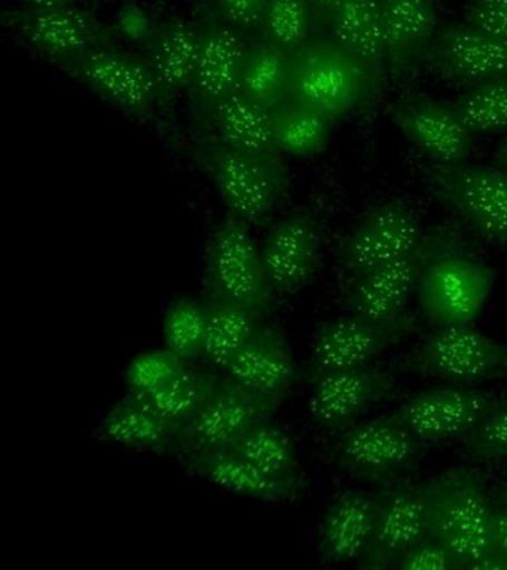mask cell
<instances>
[{
  "label": "cell",
  "instance_id": "48",
  "mask_svg": "<svg viewBox=\"0 0 507 570\" xmlns=\"http://www.w3.org/2000/svg\"><path fill=\"white\" fill-rule=\"evenodd\" d=\"M500 377L507 379V355L505 358V363H503V365H501Z\"/></svg>",
  "mask_w": 507,
  "mask_h": 570
},
{
  "label": "cell",
  "instance_id": "1",
  "mask_svg": "<svg viewBox=\"0 0 507 570\" xmlns=\"http://www.w3.org/2000/svg\"><path fill=\"white\" fill-rule=\"evenodd\" d=\"M427 494L429 537L448 547L461 569L491 554L494 507L476 468H449L427 483Z\"/></svg>",
  "mask_w": 507,
  "mask_h": 570
},
{
  "label": "cell",
  "instance_id": "31",
  "mask_svg": "<svg viewBox=\"0 0 507 570\" xmlns=\"http://www.w3.org/2000/svg\"><path fill=\"white\" fill-rule=\"evenodd\" d=\"M206 307V337L202 356L213 367L225 370L261 327L264 316L225 301H207Z\"/></svg>",
  "mask_w": 507,
  "mask_h": 570
},
{
  "label": "cell",
  "instance_id": "13",
  "mask_svg": "<svg viewBox=\"0 0 507 570\" xmlns=\"http://www.w3.org/2000/svg\"><path fill=\"white\" fill-rule=\"evenodd\" d=\"M413 312L390 320L350 314L320 325L311 343L309 379L341 370L367 367L377 356L421 330Z\"/></svg>",
  "mask_w": 507,
  "mask_h": 570
},
{
  "label": "cell",
  "instance_id": "34",
  "mask_svg": "<svg viewBox=\"0 0 507 570\" xmlns=\"http://www.w3.org/2000/svg\"><path fill=\"white\" fill-rule=\"evenodd\" d=\"M275 140L283 154L313 156L328 145L331 122L318 111L287 100L271 111Z\"/></svg>",
  "mask_w": 507,
  "mask_h": 570
},
{
  "label": "cell",
  "instance_id": "9",
  "mask_svg": "<svg viewBox=\"0 0 507 570\" xmlns=\"http://www.w3.org/2000/svg\"><path fill=\"white\" fill-rule=\"evenodd\" d=\"M427 448L429 444L389 414L337 431L331 453L349 474L371 483L393 484L420 463Z\"/></svg>",
  "mask_w": 507,
  "mask_h": 570
},
{
  "label": "cell",
  "instance_id": "30",
  "mask_svg": "<svg viewBox=\"0 0 507 570\" xmlns=\"http://www.w3.org/2000/svg\"><path fill=\"white\" fill-rule=\"evenodd\" d=\"M292 52L253 36L244 56L238 92L273 111L291 100Z\"/></svg>",
  "mask_w": 507,
  "mask_h": 570
},
{
  "label": "cell",
  "instance_id": "33",
  "mask_svg": "<svg viewBox=\"0 0 507 570\" xmlns=\"http://www.w3.org/2000/svg\"><path fill=\"white\" fill-rule=\"evenodd\" d=\"M266 474L284 480H305L292 436L270 421L253 426L230 449Z\"/></svg>",
  "mask_w": 507,
  "mask_h": 570
},
{
  "label": "cell",
  "instance_id": "6",
  "mask_svg": "<svg viewBox=\"0 0 507 570\" xmlns=\"http://www.w3.org/2000/svg\"><path fill=\"white\" fill-rule=\"evenodd\" d=\"M194 158L215 183L230 214L247 226L265 225L291 186V180L213 134L195 136Z\"/></svg>",
  "mask_w": 507,
  "mask_h": 570
},
{
  "label": "cell",
  "instance_id": "37",
  "mask_svg": "<svg viewBox=\"0 0 507 570\" xmlns=\"http://www.w3.org/2000/svg\"><path fill=\"white\" fill-rule=\"evenodd\" d=\"M207 307L193 298H177L164 318V342L185 363L202 356L206 337Z\"/></svg>",
  "mask_w": 507,
  "mask_h": 570
},
{
  "label": "cell",
  "instance_id": "2",
  "mask_svg": "<svg viewBox=\"0 0 507 570\" xmlns=\"http://www.w3.org/2000/svg\"><path fill=\"white\" fill-rule=\"evenodd\" d=\"M418 173L427 191L461 226L507 248V169L479 165H447L422 158Z\"/></svg>",
  "mask_w": 507,
  "mask_h": 570
},
{
  "label": "cell",
  "instance_id": "10",
  "mask_svg": "<svg viewBox=\"0 0 507 570\" xmlns=\"http://www.w3.org/2000/svg\"><path fill=\"white\" fill-rule=\"evenodd\" d=\"M56 66L130 118L157 129L167 140L157 83L144 58L115 45L68 58Z\"/></svg>",
  "mask_w": 507,
  "mask_h": 570
},
{
  "label": "cell",
  "instance_id": "47",
  "mask_svg": "<svg viewBox=\"0 0 507 570\" xmlns=\"http://www.w3.org/2000/svg\"><path fill=\"white\" fill-rule=\"evenodd\" d=\"M494 159H496V165H498V167L507 169V138L503 140L500 147L496 150Z\"/></svg>",
  "mask_w": 507,
  "mask_h": 570
},
{
  "label": "cell",
  "instance_id": "4",
  "mask_svg": "<svg viewBox=\"0 0 507 570\" xmlns=\"http://www.w3.org/2000/svg\"><path fill=\"white\" fill-rule=\"evenodd\" d=\"M329 36L353 58L362 79L359 118L364 151L372 158L378 120L391 83L390 58L382 30L380 0H345L328 22Z\"/></svg>",
  "mask_w": 507,
  "mask_h": 570
},
{
  "label": "cell",
  "instance_id": "26",
  "mask_svg": "<svg viewBox=\"0 0 507 570\" xmlns=\"http://www.w3.org/2000/svg\"><path fill=\"white\" fill-rule=\"evenodd\" d=\"M378 501L362 490L338 494L323 517L319 533V557L324 564L360 560L371 542Z\"/></svg>",
  "mask_w": 507,
  "mask_h": 570
},
{
  "label": "cell",
  "instance_id": "32",
  "mask_svg": "<svg viewBox=\"0 0 507 570\" xmlns=\"http://www.w3.org/2000/svg\"><path fill=\"white\" fill-rule=\"evenodd\" d=\"M220 377L215 374L186 365L166 385L145 396L159 414L179 434L202 410L212 395Z\"/></svg>",
  "mask_w": 507,
  "mask_h": 570
},
{
  "label": "cell",
  "instance_id": "15",
  "mask_svg": "<svg viewBox=\"0 0 507 570\" xmlns=\"http://www.w3.org/2000/svg\"><path fill=\"white\" fill-rule=\"evenodd\" d=\"M2 22L52 65L105 47H115L117 38L110 26L96 13L75 4L7 9Z\"/></svg>",
  "mask_w": 507,
  "mask_h": 570
},
{
  "label": "cell",
  "instance_id": "27",
  "mask_svg": "<svg viewBox=\"0 0 507 570\" xmlns=\"http://www.w3.org/2000/svg\"><path fill=\"white\" fill-rule=\"evenodd\" d=\"M225 372L226 376L243 386L283 400L295 385L298 376L295 358L286 337L269 324H261Z\"/></svg>",
  "mask_w": 507,
  "mask_h": 570
},
{
  "label": "cell",
  "instance_id": "7",
  "mask_svg": "<svg viewBox=\"0 0 507 570\" xmlns=\"http://www.w3.org/2000/svg\"><path fill=\"white\" fill-rule=\"evenodd\" d=\"M496 271L469 252V245L435 257L417 287L426 320L436 327L471 325L491 296Z\"/></svg>",
  "mask_w": 507,
  "mask_h": 570
},
{
  "label": "cell",
  "instance_id": "41",
  "mask_svg": "<svg viewBox=\"0 0 507 570\" xmlns=\"http://www.w3.org/2000/svg\"><path fill=\"white\" fill-rule=\"evenodd\" d=\"M269 0H211L226 22L253 38L260 33L262 17Z\"/></svg>",
  "mask_w": 507,
  "mask_h": 570
},
{
  "label": "cell",
  "instance_id": "44",
  "mask_svg": "<svg viewBox=\"0 0 507 570\" xmlns=\"http://www.w3.org/2000/svg\"><path fill=\"white\" fill-rule=\"evenodd\" d=\"M313 11L315 31L324 30L331 20L332 13L341 7L345 0H309Z\"/></svg>",
  "mask_w": 507,
  "mask_h": 570
},
{
  "label": "cell",
  "instance_id": "17",
  "mask_svg": "<svg viewBox=\"0 0 507 570\" xmlns=\"http://www.w3.org/2000/svg\"><path fill=\"white\" fill-rule=\"evenodd\" d=\"M197 21L181 17L150 22L142 40L146 66L157 83L159 109L167 128L168 145L182 149L184 141L175 118L177 97L188 94L197 65Z\"/></svg>",
  "mask_w": 507,
  "mask_h": 570
},
{
  "label": "cell",
  "instance_id": "49",
  "mask_svg": "<svg viewBox=\"0 0 507 570\" xmlns=\"http://www.w3.org/2000/svg\"><path fill=\"white\" fill-rule=\"evenodd\" d=\"M507 499V498H506Z\"/></svg>",
  "mask_w": 507,
  "mask_h": 570
},
{
  "label": "cell",
  "instance_id": "45",
  "mask_svg": "<svg viewBox=\"0 0 507 570\" xmlns=\"http://www.w3.org/2000/svg\"><path fill=\"white\" fill-rule=\"evenodd\" d=\"M469 569L475 570H507V561L500 554L493 551L491 554L482 557V559L475 561L469 566Z\"/></svg>",
  "mask_w": 507,
  "mask_h": 570
},
{
  "label": "cell",
  "instance_id": "43",
  "mask_svg": "<svg viewBox=\"0 0 507 570\" xmlns=\"http://www.w3.org/2000/svg\"><path fill=\"white\" fill-rule=\"evenodd\" d=\"M493 548L507 561V499L493 512Z\"/></svg>",
  "mask_w": 507,
  "mask_h": 570
},
{
  "label": "cell",
  "instance_id": "22",
  "mask_svg": "<svg viewBox=\"0 0 507 570\" xmlns=\"http://www.w3.org/2000/svg\"><path fill=\"white\" fill-rule=\"evenodd\" d=\"M310 382L313 385L309 403L311 421L333 431L351 425L399 390L393 370L371 365L322 374Z\"/></svg>",
  "mask_w": 507,
  "mask_h": 570
},
{
  "label": "cell",
  "instance_id": "38",
  "mask_svg": "<svg viewBox=\"0 0 507 570\" xmlns=\"http://www.w3.org/2000/svg\"><path fill=\"white\" fill-rule=\"evenodd\" d=\"M188 364L167 347L162 351L145 352L128 365L126 376L128 392L148 396L172 381Z\"/></svg>",
  "mask_w": 507,
  "mask_h": 570
},
{
  "label": "cell",
  "instance_id": "29",
  "mask_svg": "<svg viewBox=\"0 0 507 570\" xmlns=\"http://www.w3.org/2000/svg\"><path fill=\"white\" fill-rule=\"evenodd\" d=\"M97 435L108 443L142 452L166 453L176 450L177 432L155 412L145 396L131 392L105 414Z\"/></svg>",
  "mask_w": 507,
  "mask_h": 570
},
{
  "label": "cell",
  "instance_id": "3",
  "mask_svg": "<svg viewBox=\"0 0 507 570\" xmlns=\"http://www.w3.org/2000/svg\"><path fill=\"white\" fill-rule=\"evenodd\" d=\"M465 245H469V240L460 223H438L425 230L420 243L403 256L359 278L345 281L347 309L372 320H390L403 314L409 298L417 293L426 266L440 254Z\"/></svg>",
  "mask_w": 507,
  "mask_h": 570
},
{
  "label": "cell",
  "instance_id": "18",
  "mask_svg": "<svg viewBox=\"0 0 507 570\" xmlns=\"http://www.w3.org/2000/svg\"><path fill=\"white\" fill-rule=\"evenodd\" d=\"M425 235L416 209L399 199L369 209L342 239L340 263L345 281L376 271L416 247Z\"/></svg>",
  "mask_w": 507,
  "mask_h": 570
},
{
  "label": "cell",
  "instance_id": "46",
  "mask_svg": "<svg viewBox=\"0 0 507 570\" xmlns=\"http://www.w3.org/2000/svg\"><path fill=\"white\" fill-rule=\"evenodd\" d=\"M23 2L32 7H55V4H74L81 0H23Z\"/></svg>",
  "mask_w": 507,
  "mask_h": 570
},
{
  "label": "cell",
  "instance_id": "21",
  "mask_svg": "<svg viewBox=\"0 0 507 570\" xmlns=\"http://www.w3.org/2000/svg\"><path fill=\"white\" fill-rule=\"evenodd\" d=\"M425 69L443 82L475 87L507 71V39L469 22H451L431 40Z\"/></svg>",
  "mask_w": 507,
  "mask_h": 570
},
{
  "label": "cell",
  "instance_id": "25",
  "mask_svg": "<svg viewBox=\"0 0 507 570\" xmlns=\"http://www.w3.org/2000/svg\"><path fill=\"white\" fill-rule=\"evenodd\" d=\"M211 134L231 149L252 156L280 177L291 180L283 151L275 140L271 111L243 94H234L217 107Z\"/></svg>",
  "mask_w": 507,
  "mask_h": 570
},
{
  "label": "cell",
  "instance_id": "23",
  "mask_svg": "<svg viewBox=\"0 0 507 570\" xmlns=\"http://www.w3.org/2000/svg\"><path fill=\"white\" fill-rule=\"evenodd\" d=\"M387 115L426 159L447 165L469 159L474 132L452 106L408 92L387 107Z\"/></svg>",
  "mask_w": 507,
  "mask_h": 570
},
{
  "label": "cell",
  "instance_id": "12",
  "mask_svg": "<svg viewBox=\"0 0 507 570\" xmlns=\"http://www.w3.org/2000/svg\"><path fill=\"white\" fill-rule=\"evenodd\" d=\"M507 346L474 325H442L402 360L399 372L471 386L500 376Z\"/></svg>",
  "mask_w": 507,
  "mask_h": 570
},
{
  "label": "cell",
  "instance_id": "8",
  "mask_svg": "<svg viewBox=\"0 0 507 570\" xmlns=\"http://www.w3.org/2000/svg\"><path fill=\"white\" fill-rule=\"evenodd\" d=\"M207 301L237 303L264 316L274 301L248 226L228 214L213 232L204 265Z\"/></svg>",
  "mask_w": 507,
  "mask_h": 570
},
{
  "label": "cell",
  "instance_id": "20",
  "mask_svg": "<svg viewBox=\"0 0 507 570\" xmlns=\"http://www.w3.org/2000/svg\"><path fill=\"white\" fill-rule=\"evenodd\" d=\"M429 538L427 484L398 481L378 501L371 542L360 557L363 570L394 569L404 552Z\"/></svg>",
  "mask_w": 507,
  "mask_h": 570
},
{
  "label": "cell",
  "instance_id": "39",
  "mask_svg": "<svg viewBox=\"0 0 507 570\" xmlns=\"http://www.w3.org/2000/svg\"><path fill=\"white\" fill-rule=\"evenodd\" d=\"M467 456L478 462L507 459V404L485 417L465 439Z\"/></svg>",
  "mask_w": 507,
  "mask_h": 570
},
{
  "label": "cell",
  "instance_id": "36",
  "mask_svg": "<svg viewBox=\"0 0 507 570\" xmlns=\"http://www.w3.org/2000/svg\"><path fill=\"white\" fill-rule=\"evenodd\" d=\"M313 31L314 18L309 0H269L256 36L295 52L313 38Z\"/></svg>",
  "mask_w": 507,
  "mask_h": 570
},
{
  "label": "cell",
  "instance_id": "11",
  "mask_svg": "<svg viewBox=\"0 0 507 570\" xmlns=\"http://www.w3.org/2000/svg\"><path fill=\"white\" fill-rule=\"evenodd\" d=\"M362 79L350 53L329 35L313 36L292 52L291 100L329 122L359 110Z\"/></svg>",
  "mask_w": 507,
  "mask_h": 570
},
{
  "label": "cell",
  "instance_id": "35",
  "mask_svg": "<svg viewBox=\"0 0 507 570\" xmlns=\"http://www.w3.org/2000/svg\"><path fill=\"white\" fill-rule=\"evenodd\" d=\"M451 106L474 134L507 128V71L467 88Z\"/></svg>",
  "mask_w": 507,
  "mask_h": 570
},
{
  "label": "cell",
  "instance_id": "14",
  "mask_svg": "<svg viewBox=\"0 0 507 570\" xmlns=\"http://www.w3.org/2000/svg\"><path fill=\"white\" fill-rule=\"evenodd\" d=\"M282 401L228 376L220 379L197 416L177 434L176 450L184 458L230 450L253 426L270 421Z\"/></svg>",
  "mask_w": 507,
  "mask_h": 570
},
{
  "label": "cell",
  "instance_id": "16",
  "mask_svg": "<svg viewBox=\"0 0 507 570\" xmlns=\"http://www.w3.org/2000/svg\"><path fill=\"white\" fill-rule=\"evenodd\" d=\"M331 198L315 195L273 226L261 256L274 296L301 292L313 278L322 253L324 217Z\"/></svg>",
  "mask_w": 507,
  "mask_h": 570
},
{
  "label": "cell",
  "instance_id": "5",
  "mask_svg": "<svg viewBox=\"0 0 507 570\" xmlns=\"http://www.w3.org/2000/svg\"><path fill=\"white\" fill-rule=\"evenodd\" d=\"M199 33L197 65L186 94L194 136L212 132L217 107L238 92L240 76L251 36L235 29L216 12L211 0L195 12Z\"/></svg>",
  "mask_w": 507,
  "mask_h": 570
},
{
  "label": "cell",
  "instance_id": "40",
  "mask_svg": "<svg viewBox=\"0 0 507 570\" xmlns=\"http://www.w3.org/2000/svg\"><path fill=\"white\" fill-rule=\"evenodd\" d=\"M394 569L400 570H451L461 569L457 557L448 547L433 538H426L404 552Z\"/></svg>",
  "mask_w": 507,
  "mask_h": 570
},
{
  "label": "cell",
  "instance_id": "19",
  "mask_svg": "<svg viewBox=\"0 0 507 570\" xmlns=\"http://www.w3.org/2000/svg\"><path fill=\"white\" fill-rule=\"evenodd\" d=\"M505 404L506 396L457 385L422 391L391 414L426 444H436L466 439Z\"/></svg>",
  "mask_w": 507,
  "mask_h": 570
},
{
  "label": "cell",
  "instance_id": "28",
  "mask_svg": "<svg viewBox=\"0 0 507 570\" xmlns=\"http://www.w3.org/2000/svg\"><path fill=\"white\" fill-rule=\"evenodd\" d=\"M191 472L242 497L270 503L295 502L305 490V480H284L266 474L260 468L230 450L185 456Z\"/></svg>",
  "mask_w": 507,
  "mask_h": 570
},
{
  "label": "cell",
  "instance_id": "24",
  "mask_svg": "<svg viewBox=\"0 0 507 570\" xmlns=\"http://www.w3.org/2000/svg\"><path fill=\"white\" fill-rule=\"evenodd\" d=\"M380 9L391 83L402 94L411 92L438 33L435 0H380Z\"/></svg>",
  "mask_w": 507,
  "mask_h": 570
},
{
  "label": "cell",
  "instance_id": "42",
  "mask_svg": "<svg viewBox=\"0 0 507 570\" xmlns=\"http://www.w3.org/2000/svg\"><path fill=\"white\" fill-rule=\"evenodd\" d=\"M465 21L507 39V0H469Z\"/></svg>",
  "mask_w": 507,
  "mask_h": 570
}]
</instances>
